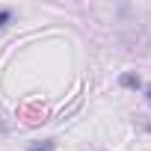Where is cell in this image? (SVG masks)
I'll return each mask as SVG.
<instances>
[{"label":"cell","instance_id":"cell-2","mask_svg":"<svg viewBox=\"0 0 151 151\" xmlns=\"http://www.w3.org/2000/svg\"><path fill=\"white\" fill-rule=\"evenodd\" d=\"M119 83H122L124 89H139V86H142V80H139V74H133V71H124L122 77H119Z\"/></svg>","mask_w":151,"mask_h":151},{"label":"cell","instance_id":"cell-6","mask_svg":"<svg viewBox=\"0 0 151 151\" xmlns=\"http://www.w3.org/2000/svg\"><path fill=\"white\" fill-rule=\"evenodd\" d=\"M0 130H6V124H3V122H0Z\"/></svg>","mask_w":151,"mask_h":151},{"label":"cell","instance_id":"cell-3","mask_svg":"<svg viewBox=\"0 0 151 151\" xmlns=\"http://www.w3.org/2000/svg\"><path fill=\"white\" fill-rule=\"evenodd\" d=\"M27 151H56V142L53 139H42V142H33Z\"/></svg>","mask_w":151,"mask_h":151},{"label":"cell","instance_id":"cell-1","mask_svg":"<svg viewBox=\"0 0 151 151\" xmlns=\"http://www.w3.org/2000/svg\"><path fill=\"white\" fill-rule=\"evenodd\" d=\"M21 116H24V122H27V124H42V122H47V107L33 104V107H24V110H21Z\"/></svg>","mask_w":151,"mask_h":151},{"label":"cell","instance_id":"cell-5","mask_svg":"<svg viewBox=\"0 0 151 151\" xmlns=\"http://www.w3.org/2000/svg\"><path fill=\"white\" fill-rule=\"evenodd\" d=\"M145 95H148V104H151V89H148V92H145Z\"/></svg>","mask_w":151,"mask_h":151},{"label":"cell","instance_id":"cell-4","mask_svg":"<svg viewBox=\"0 0 151 151\" xmlns=\"http://www.w3.org/2000/svg\"><path fill=\"white\" fill-rule=\"evenodd\" d=\"M12 18H15V12H12V9H0V30L9 27V24H12Z\"/></svg>","mask_w":151,"mask_h":151}]
</instances>
